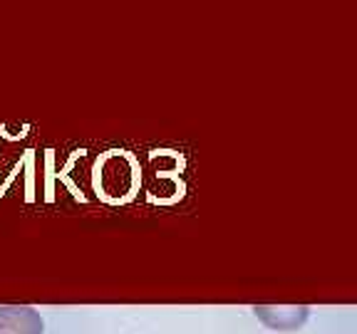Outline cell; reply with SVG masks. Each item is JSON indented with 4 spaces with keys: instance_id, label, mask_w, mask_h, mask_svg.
I'll list each match as a JSON object with an SVG mask.
<instances>
[{
    "instance_id": "7a4b0ae2",
    "label": "cell",
    "mask_w": 357,
    "mask_h": 334,
    "mask_svg": "<svg viewBox=\"0 0 357 334\" xmlns=\"http://www.w3.org/2000/svg\"><path fill=\"white\" fill-rule=\"evenodd\" d=\"M256 317L261 322H266L268 327L273 329H296L301 327L303 322L307 319L310 310L305 305H288V307H271V305H256L253 307Z\"/></svg>"
},
{
    "instance_id": "6da1fadb",
    "label": "cell",
    "mask_w": 357,
    "mask_h": 334,
    "mask_svg": "<svg viewBox=\"0 0 357 334\" xmlns=\"http://www.w3.org/2000/svg\"><path fill=\"white\" fill-rule=\"evenodd\" d=\"M0 329L13 334H43L45 324L35 307L3 305L0 307Z\"/></svg>"
},
{
    "instance_id": "3957f363",
    "label": "cell",
    "mask_w": 357,
    "mask_h": 334,
    "mask_svg": "<svg viewBox=\"0 0 357 334\" xmlns=\"http://www.w3.org/2000/svg\"><path fill=\"white\" fill-rule=\"evenodd\" d=\"M0 334H13V332H6V329H0Z\"/></svg>"
}]
</instances>
